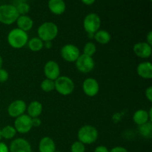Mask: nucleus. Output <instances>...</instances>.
I'll return each instance as SVG.
<instances>
[{
	"label": "nucleus",
	"mask_w": 152,
	"mask_h": 152,
	"mask_svg": "<svg viewBox=\"0 0 152 152\" xmlns=\"http://www.w3.org/2000/svg\"><path fill=\"white\" fill-rule=\"evenodd\" d=\"M7 40L10 47L15 49H20L27 45L28 42V36L27 32L18 28H13L7 34Z\"/></svg>",
	"instance_id": "f257e3e1"
},
{
	"label": "nucleus",
	"mask_w": 152,
	"mask_h": 152,
	"mask_svg": "<svg viewBox=\"0 0 152 152\" xmlns=\"http://www.w3.org/2000/svg\"><path fill=\"white\" fill-rule=\"evenodd\" d=\"M58 26L52 22H43L37 29L38 37L43 42H52L57 37Z\"/></svg>",
	"instance_id": "f03ea898"
},
{
	"label": "nucleus",
	"mask_w": 152,
	"mask_h": 152,
	"mask_svg": "<svg viewBox=\"0 0 152 152\" xmlns=\"http://www.w3.org/2000/svg\"><path fill=\"white\" fill-rule=\"evenodd\" d=\"M99 133L94 126L91 125L83 126L79 129L77 133V137L80 142H83L84 145H91L97 140Z\"/></svg>",
	"instance_id": "7ed1b4c3"
},
{
	"label": "nucleus",
	"mask_w": 152,
	"mask_h": 152,
	"mask_svg": "<svg viewBox=\"0 0 152 152\" xmlns=\"http://www.w3.org/2000/svg\"><path fill=\"white\" fill-rule=\"evenodd\" d=\"M19 16L16 7L13 4L0 5V22L4 25H10L15 23Z\"/></svg>",
	"instance_id": "20e7f679"
},
{
	"label": "nucleus",
	"mask_w": 152,
	"mask_h": 152,
	"mask_svg": "<svg viewBox=\"0 0 152 152\" xmlns=\"http://www.w3.org/2000/svg\"><path fill=\"white\" fill-rule=\"evenodd\" d=\"M54 83L55 90L62 96H68L71 94L75 89L74 81L67 76H59Z\"/></svg>",
	"instance_id": "39448f33"
},
{
	"label": "nucleus",
	"mask_w": 152,
	"mask_h": 152,
	"mask_svg": "<svg viewBox=\"0 0 152 152\" xmlns=\"http://www.w3.org/2000/svg\"><path fill=\"white\" fill-rule=\"evenodd\" d=\"M101 26V19L95 13H91L85 17L83 20V28L88 34L94 35L99 31Z\"/></svg>",
	"instance_id": "423d86ee"
},
{
	"label": "nucleus",
	"mask_w": 152,
	"mask_h": 152,
	"mask_svg": "<svg viewBox=\"0 0 152 152\" xmlns=\"http://www.w3.org/2000/svg\"><path fill=\"white\" fill-rule=\"evenodd\" d=\"M13 127L19 134H27L32 129V118L28 114H22L15 118Z\"/></svg>",
	"instance_id": "0eeeda50"
},
{
	"label": "nucleus",
	"mask_w": 152,
	"mask_h": 152,
	"mask_svg": "<svg viewBox=\"0 0 152 152\" xmlns=\"http://www.w3.org/2000/svg\"><path fill=\"white\" fill-rule=\"evenodd\" d=\"M76 67L80 72L88 74L91 72L95 67V62L92 56L80 54L75 62Z\"/></svg>",
	"instance_id": "6e6552de"
},
{
	"label": "nucleus",
	"mask_w": 152,
	"mask_h": 152,
	"mask_svg": "<svg viewBox=\"0 0 152 152\" xmlns=\"http://www.w3.org/2000/svg\"><path fill=\"white\" fill-rule=\"evenodd\" d=\"M60 54L62 59L66 62H75L81 53L79 48L75 45L67 44L61 48Z\"/></svg>",
	"instance_id": "1a4fd4ad"
},
{
	"label": "nucleus",
	"mask_w": 152,
	"mask_h": 152,
	"mask_svg": "<svg viewBox=\"0 0 152 152\" xmlns=\"http://www.w3.org/2000/svg\"><path fill=\"white\" fill-rule=\"evenodd\" d=\"M27 110L26 102L22 99H16L12 102L7 108V114L13 118H16L25 113Z\"/></svg>",
	"instance_id": "9d476101"
},
{
	"label": "nucleus",
	"mask_w": 152,
	"mask_h": 152,
	"mask_svg": "<svg viewBox=\"0 0 152 152\" xmlns=\"http://www.w3.org/2000/svg\"><path fill=\"white\" fill-rule=\"evenodd\" d=\"M83 90L86 96L94 97L96 96L99 91V83L94 78H86L83 81Z\"/></svg>",
	"instance_id": "9b49d317"
},
{
	"label": "nucleus",
	"mask_w": 152,
	"mask_h": 152,
	"mask_svg": "<svg viewBox=\"0 0 152 152\" xmlns=\"http://www.w3.org/2000/svg\"><path fill=\"white\" fill-rule=\"evenodd\" d=\"M9 152H33L32 148L27 140L16 138L10 142Z\"/></svg>",
	"instance_id": "f8f14e48"
},
{
	"label": "nucleus",
	"mask_w": 152,
	"mask_h": 152,
	"mask_svg": "<svg viewBox=\"0 0 152 152\" xmlns=\"http://www.w3.org/2000/svg\"><path fill=\"white\" fill-rule=\"evenodd\" d=\"M44 74L46 78L55 81L60 76V68L59 64L53 60H50L44 66Z\"/></svg>",
	"instance_id": "ddd939ff"
},
{
	"label": "nucleus",
	"mask_w": 152,
	"mask_h": 152,
	"mask_svg": "<svg viewBox=\"0 0 152 152\" xmlns=\"http://www.w3.org/2000/svg\"><path fill=\"white\" fill-rule=\"evenodd\" d=\"M152 45L145 42H137L134 45L133 51L137 56L142 59H147L151 56Z\"/></svg>",
	"instance_id": "4468645a"
},
{
	"label": "nucleus",
	"mask_w": 152,
	"mask_h": 152,
	"mask_svg": "<svg viewBox=\"0 0 152 152\" xmlns=\"http://www.w3.org/2000/svg\"><path fill=\"white\" fill-rule=\"evenodd\" d=\"M138 76L144 80H151L152 78V65L151 62H140L137 67Z\"/></svg>",
	"instance_id": "2eb2a0df"
},
{
	"label": "nucleus",
	"mask_w": 152,
	"mask_h": 152,
	"mask_svg": "<svg viewBox=\"0 0 152 152\" xmlns=\"http://www.w3.org/2000/svg\"><path fill=\"white\" fill-rule=\"evenodd\" d=\"M16 22L17 28L25 32L31 31L34 26V21L28 15H20Z\"/></svg>",
	"instance_id": "dca6fc26"
},
{
	"label": "nucleus",
	"mask_w": 152,
	"mask_h": 152,
	"mask_svg": "<svg viewBox=\"0 0 152 152\" xmlns=\"http://www.w3.org/2000/svg\"><path fill=\"white\" fill-rule=\"evenodd\" d=\"M48 5L50 11L55 15L62 14L66 9L64 0H49Z\"/></svg>",
	"instance_id": "f3484780"
},
{
	"label": "nucleus",
	"mask_w": 152,
	"mask_h": 152,
	"mask_svg": "<svg viewBox=\"0 0 152 152\" xmlns=\"http://www.w3.org/2000/svg\"><path fill=\"white\" fill-rule=\"evenodd\" d=\"M39 152H54L56 151V144L50 137H44L39 143Z\"/></svg>",
	"instance_id": "a211bd4d"
},
{
	"label": "nucleus",
	"mask_w": 152,
	"mask_h": 152,
	"mask_svg": "<svg viewBox=\"0 0 152 152\" xmlns=\"http://www.w3.org/2000/svg\"><path fill=\"white\" fill-rule=\"evenodd\" d=\"M42 110L43 107L41 102L34 100L30 102L29 105L27 106L26 111L29 117H31V118H35V117H39L41 115Z\"/></svg>",
	"instance_id": "6ab92c4d"
},
{
	"label": "nucleus",
	"mask_w": 152,
	"mask_h": 152,
	"mask_svg": "<svg viewBox=\"0 0 152 152\" xmlns=\"http://www.w3.org/2000/svg\"><path fill=\"white\" fill-rule=\"evenodd\" d=\"M133 120L138 126L151 121L148 116V112L144 109H139L135 111L133 114Z\"/></svg>",
	"instance_id": "aec40b11"
},
{
	"label": "nucleus",
	"mask_w": 152,
	"mask_h": 152,
	"mask_svg": "<svg viewBox=\"0 0 152 152\" xmlns=\"http://www.w3.org/2000/svg\"><path fill=\"white\" fill-rule=\"evenodd\" d=\"M94 39L99 44L106 45L111 41V36L108 31L105 30H99L94 34Z\"/></svg>",
	"instance_id": "412c9836"
},
{
	"label": "nucleus",
	"mask_w": 152,
	"mask_h": 152,
	"mask_svg": "<svg viewBox=\"0 0 152 152\" xmlns=\"http://www.w3.org/2000/svg\"><path fill=\"white\" fill-rule=\"evenodd\" d=\"M27 45L28 48L33 52L40 51L44 48V42L39 37H34L31 39H28Z\"/></svg>",
	"instance_id": "4be33fe9"
},
{
	"label": "nucleus",
	"mask_w": 152,
	"mask_h": 152,
	"mask_svg": "<svg viewBox=\"0 0 152 152\" xmlns=\"http://www.w3.org/2000/svg\"><path fill=\"white\" fill-rule=\"evenodd\" d=\"M16 131L15 128L12 126H6L1 129V138L5 140H11L16 136Z\"/></svg>",
	"instance_id": "5701e85b"
},
{
	"label": "nucleus",
	"mask_w": 152,
	"mask_h": 152,
	"mask_svg": "<svg viewBox=\"0 0 152 152\" xmlns=\"http://www.w3.org/2000/svg\"><path fill=\"white\" fill-rule=\"evenodd\" d=\"M140 134L145 138H151L152 135V124L151 122L149 121L142 126H139Z\"/></svg>",
	"instance_id": "b1692460"
},
{
	"label": "nucleus",
	"mask_w": 152,
	"mask_h": 152,
	"mask_svg": "<svg viewBox=\"0 0 152 152\" xmlns=\"http://www.w3.org/2000/svg\"><path fill=\"white\" fill-rule=\"evenodd\" d=\"M41 88L44 92H51L55 90V83L53 80H49V79H45L41 83Z\"/></svg>",
	"instance_id": "393cba45"
},
{
	"label": "nucleus",
	"mask_w": 152,
	"mask_h": 152,
	"mask_svg": "<svg viewBox=\"0 0 152 152\" xmlns=\"http://www.w3.org/2000/svg\"><path fill=\"white\" fill-rule=\"evenodd\" d=\"M96 52V45L92 42H88L86 43L83 48V54L89 56H93Z\"/></svg>",
	"instance_id": "a878e982"
},
{
	"label": "nucleus",
	"mask_w": 152,
	"mask_h": 152,
	"mask_svg": "<svg viewBox=\"0 0 152 152\" xmlns=\"http://www.w3.org/2000/svg\"><path fill=\"white\" fill-rule=\"evenodd\" d=\"M71 152H86V145L79 140L75 141L71 145Z\"/></svg>",
	"instance_id": "bb28decb"
},
{
	"label": "nucleus",
	"mask_w": 152,
	"mask_h": 152,
	"mask_svg": "<svg viewBox=\"0 0 152 152\" xmlns=\"http://www.w3.org/2000/svg\"><path fill=\"white\" fill-rule=\"evenodd\" d=\"M16 10L20 15H27L30 11V5L26 2H20L17 6H16Z\"/></svg>",
	"instance_id": "cd10ccee"
},
{
	"label": "nucleus",
	"mask_w": 152,
	"mask_h": 152,
	"mask_svg": "<svg viewBox=\"0 0 152 152\" xmlns=\"http://www.w3.org/2000/svg\"><path fill=\"white\" fill-rule=\"evenodd\" d=\"M9 79V73L4 68H0V83H4Z\"/></svg>",
	"instance_id": "c85d7f7f"
},
{
	"label": "nucleus",
	"mask_w": 152,
	"mask_h": 152,
	"mask_svg": "<svg viewBox=\"0 0 152 152\" xmlns=\"http://www.w3.org/2000/svg\"><path fill=\"white\" fill-rule=\"evenodd\" d=\"M145 95L146 99L149 101L150 102H152V87L151 86H149L146 88L145 91Z\"/></svg>",
	"instance_id": "c756f323"
},
{
	"label": "nucleus",
	"mask_w": 152,
	"mask_h": 152,
	"mask_svg": "<svg viewBox=\"0 0 152 152\" xmlns=\"http://www.w3.org/2000/svg\"><path fill=\"white\" fill-rule=\"evenodd\" d=\"M109 152H129V151L123 146H116L109 150Z\"/></svg>",
	"instance_id": "7c9ffc66"
},
{
	"label": "nucleus",
	"mask_w": 152,
	"mask_h": 152,
	"mask_svg": "<svg viewBox=\"0 0 152 152\" xmlns=\"http://www.w3.org/2000/svg\"><path fill=\"white\" fill-rule=\"evenodd\" d=\"M94 152H109V150L105 145H99V146L96 147Z\"/></svg>",
	"instance_id": "2f4dec72"
},
{
	"label": "nucleus",
	"mask_w": 152,
	"mask_h": 152,
	"mask_svg": "<svg viewBox=\"0 0 152 152\" xmlns=\"http://www.w3.org/2000/svg\"><path fill=\"white\" fill-rule=\"evenodd\" d=\"M42 121L39 117H35V118H32V125L33 127H39L41 126Z\"/></svg>",
	"instance_id": "473e14b6"
},
{
	"label": "nucleus",
	"mask_w": 152,
	"mask_h": 152,
	"mask_svg": "<svg viewBox=\"0 0 152 152\" xmlns=\"http://www.w3.org/2000/svg\"><path fill=\"white\" fill-rule=\"evenodd\" d=\"M0 152H9V147L3 142H0Z\"/></svg>",
	"instance_id": "72a5a7b5"
},
{
	"label": "nucleus",
	"mask_w": 152,
	"mask_h": 152,
	"mask_svg": "<svg viewBox=\"0 0 152 152\" xmlns=\"http://www.w3.org/2000/svg\"><path fill=\"white\" fill-rule=\"evenodd\" d=\"M148 44L152 45V31H149L146 35V42Z\"/></svg>",
	"instance_id": "f704fd0d"
},
{
	"label": "nucleus",
	"mask_w": 152,
	"mask_h": 152,
	"mask_svg": "<svg viewBox=\"0 0 152 152\" xmlns=\"http://www.w3.org/2000/svg\"><path fill=\"white\" fill-rule=\"evenodd\" d=\"M81 1L86 5H91L95 2L96 0H81Z\"/></svg>",
	"instance_id": "c9c22d12"
},
{
	"label": "nucleus",
	"mask_w": 152,
	"mask_h": 152,
	"mask_svg": "<svg viewBox=\"0 0 152 152\" xmlns=\"http://www.w3.org/2000/svg\"><path fill=\"white\" fill-rule=\"evenodd\" d=\"M44 47H45L46 48H48V49L51 48L52 42H44Z\"/></svg>",
	"instance_id": "e433bc0d"
},
{
	"label": "nucleus",
	"mask_w": 152,
	"mask_h": 152,
	"mask_svg": "<svg viewBox=\"0 0 152 152\" xmlns=\"http://www.w3.org/2000/svg\"><path fill=\"white\" fill-rule=\"evenodd\" d=\"M2 65H3V59H2V57L1 56V55H0V68H2Z\"/></svg>",
	"instance_id": "4c0bfd02"
},
{
	"label": "nucleus",
	"mask_w": 152,
	"mask_h": 152,
	"mask_svg": "<svg viewBox=\"0 0 152 152\" xmlns=\"http://www.w3.org/2000/svg\"><path fill=\"white\" fill-rule=\"evenodd\" d=\"M1 129H0V142H1Z\"/></svg>",
	"instance_id": "58836bf2"
},
{
	"label": "nucleus",
	"mask_w": 152,
	"mask_h": 152,
	"mask_svg": "<svg viewBox=\"0 0 152 152\" xmlns=\"http://www.w3.org/2000/svg\"><path fill=\"white\" fill-rule=\"evenodd\" d=\"M54 152H62V151H56H56H55Z\"/></svg>",
	"instance_id": "ea45409f"
},
{
	"label": "nucleus",
	"mask_w": 152,
	"mask_h": 152,
	"mask_svg": "<svg viewBox=\"0 0 152 152\" xmlns=\"http://www.w3.org/2000/svg\"><path fill=\"white\" fill-rule=\"evenodd\" d=\"M149 1H151V0H149Z\"/></svg>",
	"instance_id": "a19ab883"
}]
</instances>
